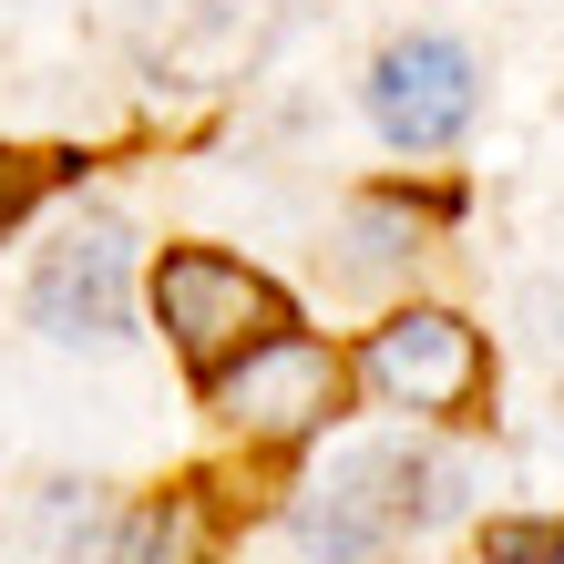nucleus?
<instances>
[{
	"mask_svg": "<svg viewBox=\"0 0 564 564\" xmlns=\"http://www.w3.org/2000/svg\"><path fill=\"white\" fill-rule=\"evenodd\" d=\"M349 380L370 390L380 411H411V421H473L482 390H492V349L462 308H401L359 339Z\"/></svg>",
	"mask_w": 564,
	"mask_h": 564,
	"instance_id": "obj_4",
	"label": "nucleus"
},
{
	"mask_svg": "<svg viewBox=\"0 0 564 564\" xmlns=\"http://www.w3.org/2000/svg\"><path fill=\"white\" fill-rule=\"evenodd\" d=\"M216 544H226V513L206 503V482H175V492L123 513L113 564H216Z\"/></svg>",
	"mask_w": 564,
	"mask_h": 564,
	"instance_id": "obj_7",
	"label": "nucleus"
},
{
	"mask_svg": "<svg viewBox=\"0 0 564 564\" xmlns=\"http://www.w3.org/2000/svg\"><path fill=\"white\" fill-rule=\"evenodd\" d=\"M473 113H482V62L452 31H411L370 62V123L390 154H442L473 134Z\"/></svg>",
	"mask_w": 564,
	"mask_h": 564,
	"instance_id": "obj_6",
	"label": "nucleus"
},
{
	"mask_svg": "<svg viewBox=\"0 0 564 564\" xmlns=\"http://www.w3.org/2000/svg\"><path fill=\"white\" fill-rule=\"evenodd\" d=\"M431 237V216L401 206V195H359L349 206V278H380V268H411Z\"/></svg>",
	"mask_w": 564,
	"mask_h": 564,
	"instance_id": "obj_8",
	"label": "nucleus"
},
{
	"mask_svg": "<svg viewBox=\"0 0 564 564\" xmlns=\"http://www.w3.org/2000/svg\"><path fill=\"white\" fill-rule=\"evenodd\" d=\"M482 564H564V513H544V523H523V513L482 523Z\"/></svg>",
	"mask_w": 564,
	"mask_h": 564,
	"instance_id": "obj_9",
	"label": "nucleus"
},
{
	"mask_svg": "<svg viewBox=\"0 0 564 564\" xmlns=\"http://www.w3.org/2000/svg\"><path fill=\"white\" fill-rule=\"evenodd\" d=\"M31 328L62 349H123L134 339V237L123 216H73L31 257Z\"/></svg>",
	"mask_w": 564,
	"mask_h": 564,
	"instance_id": "obj_5",
	"label": "nucleus"
},
{
	"mask_svg": "<svg viewBox=\"0 0 564 564\" xmlns=\"http://www.w3.org/2000/svg\"><path fill=\"white\" fill-rule=\"evenodd\" d=\"M31 195H42V154H0V226H21Z\"/></svg>",
	"mask_w": 564,
	"mask_h": 564,
	"instance_id": "obj_10",
	"label": "nucleus"
},
{
	"mask_svg": "<svg viewBox=\"0 0 564 564\" xmlns=\"http://www.w3.org/2000/svg\"><path fill=\"white\" fill-rule=\"evenodd\" d=\"M462 513V462L452 452H421V442H359L339 452L328 473L297 482V544H308L318 564H370L390 554L401 534H431V523Z\"/></svg>",
	"mask_w": 564,
	"mask_h": 564,
	"instance_id": "obj_1",
	"label": "nucleus"
},
{
	"mask_svg": "<svg viewBox=\"0 0 564 564\" xmlns=\"http://www.w3.org/2000/svg\"><path fill=\"white\" fill-rule=\"evenodd\" d=\"M349 359L328 349V339H308V328H278V339H257L247 359H226V370H206V411L237 431V442H268V452H288V442H318L328 421L349 411Z\"/></svg>",
	"mask_w": 564,
	"mask_h": 564,
	"instance_id": "obj_3",
	"label": "nucleus"
},
{
	"mask_svg": "<svg viewBox=\"0 0 564 564\" xmlns=\"http://www.w3.org/2000/svg\"><path fill=\"white\" fill-rule=\"evenodd\" d=\"M154 318H164V339H175V359L195 380L226 370V359H247L257 339H278V328H297L288 288L257 278L247 257H226V247H164L154 257Z\"/></svg>",
	"mask_w": 564,
	"mask_h": 564,
	"instance_id": "obj_2",
	"label": "nucleus"
}]
</instances>
